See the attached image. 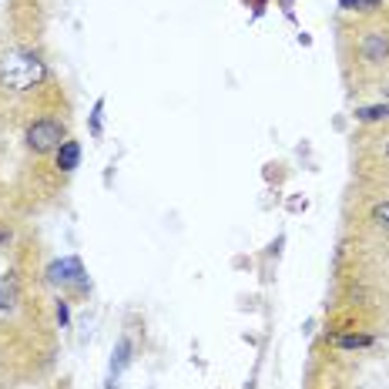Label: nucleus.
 <instances>
[{
	"mask_svg": "<svg viewBox=\"0 0 389 389\" xmlns=\"http://www.w3.org/2000/svg\"><path fill=\"white\" fill-rule=\"evenodd\" d=\"M47 78V67L38 54H10L0 64V81L14 91H31L38 88L40 81Z\"/></svg>",
	"mask_w": 389,
	"mask_h": 389,
	"instance_id": "1",
	"label": "nucleus"
},
{
	"mask_svg": "<svg viewBox=\"0 0 389 389\" xmlns=\"http://www.w3.org/2000/svg\"><path fill=\"white\" fill-rule=\"evenodd\" d=\"M67 141V131L58 117H40L27 128V148L38 151V155H47V151H58L60 144Z\"/></svg>",
	"mask_w": 389,
	"mask_h": 389,
	"instance_id": "2",
	"label": "nucleus"
},
{
	"mask_svg": "<svg viewBox=\"0 0 389 389\" xmlns=\"http://www.w3.org/2000/svg\"><path fill=\"white\" fill-rule=\"evenodd\" d=\"M47 279L54 285H78V289H84V265H81V258H60V262H54L47 269Z\"/></svg>",
	"mask_w": 389,
	"mask_h": 389,
	"instance_id": "3",
	"label": "nucleus"
},
{
	"mask_svg": "<svg viewBox=\"0 0 389 389\" xmlns=\"http://www.w3.org/2000/svg\"><path fill=\"white\" fill-rule=\"evenodd\" d=\"M359 54H363V60H370V64L386 60L389 58V38L386 34H366V38L359 40Z\"/></svg>",
	"mask_w": 389,
	"mask_h": 389,
	"instance_id": "4",
	"label": "nucleus"
},
{
	"mask_svg": "<svg viewBox=\"0 0 389 389\" xmlns=\"http://www.w3.org/2000/svg\"><path fill=\"white\" fill-rule=\"evenodd\" d=\"M81 161V144L78 141H64L58 148V168L60 172H74Z\"/></svg>",
	"mask_w": 389,
	"mask_h": 389,
	"instance_id": "5",
	"label": "nucleus"
},
{
	"mask_svg": "<svg viewBox=\"0 0 389 389\" xmlns=\"http://www.w3.org/2000/svg\"><path fill=\"white\" fill-rule=\"evenodd\" d=\"M17 302V282L14 275H0V309H10Z\"/></svg>",
	"mask_w": 389,
	"mask_h": 389,
	"instance_id": "6",
	"label": "nucleus"
},
{
	"mask_svg": "<svg viewBox=\"0 0 389 389\" xmlns=\"http://www.w3.org/2000/svg\"><path fill=\"white\" fill-rule=\"evenodd\" d=\"M339 349H366V346H372L370 336H336L332 339Z\"/></svg>",
	"mask_w": 389,
	"mask_h": 389,
	"instance_id": "7",
	"label": "nucleus"
},
{
	"mask_svg": "<svg viewBox=\"0 0 389 389\" xmlns=\"http://www.w3.org/2000/svg\"><path fill=\"white\" fill-rule=\"evenodd\" d=\"M359 121H379V117H389V104H376V108H359L356 111Z\"/></svg>",
	"mask_w": 389,
	"mask_h": 389,
	"instance_id": "8",
	"label": "nucleus"
},
{
	"mask_svg": "<svg viewBox=\"0 0 389 389\" xmlns=\"http://www.w3.org/2000/svg\"><path fill=\"white\" fill-rule=\"evenodd\" d=\"M372 218H376V222H379V225L389 232V201H379V205L372 208Z\"/></svg>",
	"mask_w": 389,
	"mask_h": 389,
	"instance_id": "9",
	"label": "nucleus"
},
{
	"mask_svg": "<svg viewBox=\"0 0 389 389\" xmlns=\"http://www.w3.org/2000/svg\"><path fill=\"white\" fill-rule=\"evenodd\" d=\"M124 363H128V339H121V346H117V363H111V372H121Z\"/></svg>",
	"mask_w": 389,
	"mask_h": 389,
	"instance_id": "10",
	"label": "nucleus"
},
{
	"mask_svg": "<svg viewBox=\"0 0 389 389\" xmlns=\"http://www.w3.org/2000/svg\"><path fill=\"white\" fill-rule=\"evenodd\" d=\"M101 108H104V101H97V104H94V117H91V128H94V135H101Z\"/></svg>",
	"mask_w": 389,
	"mask_h": 389,
	"instance_id": "11",
	"label": "nucleus"
},
{
	"mask_svg": "<svg viewBox=\"0 0 389 389\" xmlns=\"http://www.w3.org/2000/svg\"><path fill=\"white\" fill-rule=\"evenodd\" d=\"M342 10H363V0H339Z\"/></svg>",
	"mask_w": 389,
	"mask_h": 389,
	"instance_id": "12",
	"label": "nucleus"
},
{
	"mask_svg": "<svg viewBox=\"0 0 389 389\" xmlns=\"http://www.w3.org/2000/svg\"><path fill=\"white\" fill-rule=\"evenodd\" d=\"M67 319H71V315H67V306H64V302H58V322H60V326H67Z\"/></svg>",
	"mask_w": 389,
	"mask_h": 389,
	"instance_id": "13",
	"label": "nucleus"
},
{
	"mask_svg": "<svg viewBox=\"0 0 389 389\" xmlns=\"http://www.w3.org/2000/svg\"><path fill=\"white\" fill-rule=\"evenodd\" d=\"M0 242H7V232H0Z\"/></svg>",
	"mask_w": 389,
	"mask_h": 389,
	"instance_id": "14",
	"label": "nucleus"
},
{
	"mask_svg": "<svg viewBox=\"0 0 389 389\" xmlns=\"http://www.w3.org/2000/svg\"><path fill=\"white\" fill-rule=\"evenodd\" d=\"M386 158H389V144H386Z\"/></svg>",
	"mask_w": 389,
	"mask_h": 389,
	"instance_id": "15",
	"label": "nucleus"
}]
</instances>
